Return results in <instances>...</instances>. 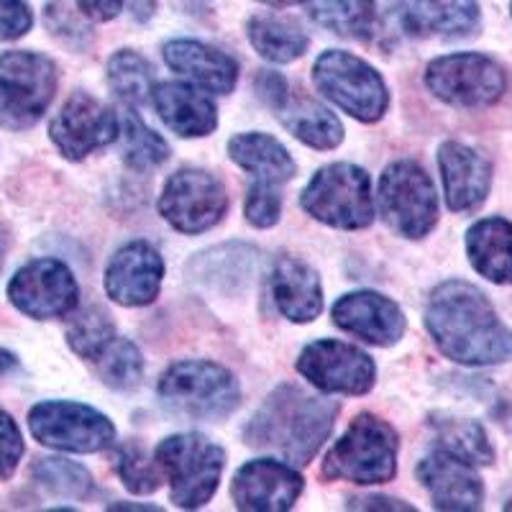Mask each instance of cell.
I'll return each instance as SVG.
<instances>
[{
    "label": "cell",
    "instance_id": "obj_1",
    "mask_svg": "<svg viewBox=\"0 0 512 512\" xmlns=\"http://www.w3.org/2000/svg\"><path fill=\"white\" fill-rule=\"evenodd\" d=\"M425 328L446 359L464 367H497L512 361V331L479 287L443 282L428 297Z\"/></svg>",
    "mask_w": 512,
    "mask_h": 512
},
{
    "label": "cell",
    "instance_id": "obj_2",
    "mask_svg": "<svg viewBox=\"0 0 512 512\" xmlns=\"http://www.w3.org/2000/svg\"><path fill=\"white\" fill-rule=\"evenodd\" d=\"M336 415L338 402L285 384L256 410L246 425L244 438L249 446L274 451L292 466L310 464L318 448L331 436Z\"/></svg>",
    "mask_w": 512,
    "mask_h": 512
},
{
    "label": "cell",
    "instance_id": "obj_3",
    "mask_svg": "<svg viewBox=\"0 0 512 512\" xmlns=\"http://www.w3.org/2000/svg\"><path fill=\"white\" fill-rule=\"evenodd\" d=\"M159 400L190 420H221L239 408V382L216 361H177L159 379Z\"/></svg>",
    "mask_w": 512,
    "mask_h": 512
},
{
    "label": "cell",
    "instance_id": "obj_4",
    "mask_svg": "<svg viewBox=\"0 0 512 512\" xmlns=\"http://www.w3.org/2000/svg\"><path fill=\"white\" fill-rule=\"evenodd\" d=\"M397 433L390 423L364 413L356 415L346 433L323 461V477L354 484H384L397 472Z\"/></svg>",
    "mask_w": 512,
    "mask_h": 512
},
{
    "label": "cell",
    "instance_id": "obj_5",
    "mask_svg": "<svg viewBox=\"0 0 512 512\" xmlns=\"http://www.w3.org/2000/svg\"><path fill=\"white\" fill-rule=\"evenodd\" d=\"M300 205L315 221L344 231H359L374 221V200L369 175L349 162L318 169L305 185Z\"/></svg>",
    "mask_w": 512,
    "mask_h": 512
},
{
    "label": "cell",
    "instance_id": "obj_6",
    "mask_svg": "<svg viewBox=\"0 0 512 512\" xmlns=\"http://www.w3.org/2000/svg\"><path fill=\"white\" fill-rule=\"evenodd\" d=\"M157 464L172 482V502L185 510H195L216 495L226 466V451L198 433H180L159 443Z\"/></svg>",
    "mask_w": 512,
    "mask_h": 512
},
{
    "label": "cell",
    "instance_id": "obj_7",
    "mask_svg": "<svg viewBox=\"0 0 512 512\" xmlns=\"http://www.w3.org/2000/svg\"><path fill=\"white\" fill-rule=\"evenodd\" d=\"M313 82L323 98L364 123L379 121L390 105L382 75L372 64L349 52L331 49L320 54L313 67Z\"/></svg>",
    "mask_w": 512,
    "mask_h": 512
},
{
    "label": "cell",
    "instance_id": "obj_8",
    "mask_svg": "<svg viewBox=\"0 0 512 512\" xmlns=\"http://www.w3.org/2000/svg\"><path fill=\"white\" fill-rule=\"evenodd\" d=\"M379 210L405 239H423L438 223V195L433 180L413 159H400L379 180Z\"/></svg>",
    "mask_w": 512,
    "mask_h": 512
},
{
    "label": "cell",
    "instance_id": "obj_9",
    "mask_svg": "<svg viewBox=\"0 0 512 512\" xmlns=\"http://www.w3.org/2000/svg\"><path fill=\"white\" fill-rule=\"evenodd\" d=\"M29 428L41 446L70 454H98L116 446V425L82 402H39L29 413Z\"/></svg>",
    "mask_w": 512,
    "mask_h": 512
},
{
    "label": "cell",
    "instance_id": "obj_10",
    "mask_svg": "<svg viewBox=\"0 0 512 512\" xmlns=\"http://www.w3.org/2000/svg\"><path fill=\"white\" fill-rule=\"evenodd\" d=\"M425 85L454 108H489L505 95V70L492 57L459 52L438 57L425 70Z\"/></svg>",
    "mask_w": 512,
    "mask_h": 512
},
{
    "label": "cell",
    "instance_id": "obj_11",
    "mask_svg": "<svg viewBox=\"0 0 512 512\" xmlns=\"http://www.w3.org/2000/svg\"><path fill=\"white\" fill-rule=\"evenodd\" d=\"M228 210L223 182L205 169H180L169 177L159 198V213L180 233L195 236L218 226Z\"/></svg>",
    "mask_w": 512,
    "mask_h": 512
},
{
    "label": "cell",
    "instance_id": "obj_12",
    "mask_svg": "<svg viewBox=\"0 0 512 512\" xmlns=\"http://www.w3.org/2000/svg\"><path fill=\"white\" fill-rule=\"evenodd\" d=\"M75 274L59 259H34L24 264L8 282V300L13 308L34 320H52L70 315L77 305Z\"/></svg>",
    "mask_w": 512,
    "mask_h": 512
},
{
    "label": "cell",
    "instance_id": "obj_13",
    "mask_svg": "<svg viewBox=\"0 0 512 512\" xmlns=\"http://www.w3.org/2000/svg\"><path fill=\"white\" fill-rule=\"evenodd\" d=\"M297 372L328 395H367L377 367L372 356L344 341H315L297 359Z\"/></svg>",
    "mask_w": 512,
    "mask_h": 512
},
{
    "label": "cell",
    "instance_id": "obj_14",
    "mask_svg": "<svg viewBox=\"0 0 512 512\" xmlns=\"http://www.w3.org/2000/svg\"><path fill=\"white\" fill-rule=\"evenodd\" d=\"M49 136L64 159L77 162L118 139V118L108 105L80 90L59 108Z\"/></svg>",
    "mask_w": 512,
    "mask_h": 512
},
{
    "label": "cell",
    "instance_id": "obj_15",
    "mask_svg": "<svg viewBox=\"0 0 512 512\" xmlns=\"http://www.w3.org/2000/svg\"><path fill=\"white\" fill-rule=\"evenodd\" d=\"M303 477L287 461L256 459L233 477L231 495L236 507L251 512H285L303 495Z\"/></svg>",
    "mask_w": 512,
    "mask_h": 512
},
{
    "label": "cell",
    "instance_id": "obj_16",
    "mask_svg": "<svg viewBox=\"0 0 512 512\" xmlns=\"http://www.w3.org/2000/svg\"><path fill=\"white\" fill-rule=\"evenodd\" d=\"M162 280V254L149 241H131L121 246L105 269V290L118 305L126 308L154 303Z\"/></svg>",
    "mask_w": 512,
    "mask_h": 512
},
{
    "label": "cell",
    "instance_id": "obj_17",
    "mask_svg": "<svg viewBox=\"0 0 512 512\" xmlns=\"http://www.w3.org/2000/svg\"><path fill=\"white\" fill-rule=\"evenodd\" d=\"M418 479L438 510L469 512L479 510L484 502V484L474 472V464L448 454L443 448L420 461Z\"/></svg>",
    "mask_w": 512,
    "mask_h": 512
},
{
    "label": "cell",
    "instance_id": "obj_18",
    "mask_svg": "<svg viewBox=\"0 0 512 512\" xmlns=\"http://www.w3.org/2000/svg\"><path fill=\"white\" fill-rule=\"evenodd\" d=\"M333 323L351 336L374 346H395L405 333V313L390 297L361 290L344 295L333 305Z\"/></svg>",
    "mask_w": 512,
    "mask_h": 512
},
{
    "label": "cell",
    "instance_id": "obj_19",
    "mask_svg": "<svg viewBox=\"0 0 512 512\" xmlns=\"http://www.w3.org/2000/svg\"><path fill=\"white\" fill-rule=\"evenodd\" d=\"M438 167L446 205L454 213L477 210L487 200L492 187V164L477 149L461 141H446L438 149Z\"/></svg>",
    "mask_w": 512,
    "mask_h": 512
},
{
    "label": "cell",
    "instance_id": "obj_20",
    "mask_svg": "<svg viewBox=\"0 0 512 512\" xmlns=\"http://www.w3.org/2000/svg\"><path fill=\"white\" fill-rule=\"evenodd\" d=\"M164 62L169 70L185 77L195 88L213 95H228L239 80V64L221 49L192 39H175L164 44Z\"/></svg>",
    "mask_w": 512,
    "mask_h": 512
},
{
    "label": "cell",
    "instance_id": "obj_21",
    "mask_svg": "<svg viewBox=\"0 0 512 512\" xmlns=\"http://www.w3.org/2000/svg\"><path fill=\"white\" fill-rule=\"evenodd\" d=\"M397 18L410 36L464 39L477 34L482 13L477 0H397Z\"/></svg>",
    "mask_w": 512,
    "mask_h": 512
},
{
    "label": "cell",
    "instance_id": "obj_22",
    "mask_svg": "<svg viewBox=\"0 0 512 512\" xmlns=\"http://www.w3.org/2000/svg\"><path fill=\"white\" fill-rule=\"evenodd\" d=\"M152 103L159 118L167 123L175 134L192 139V136H208L218 126V111L213 100L195 85L185 82H159L152 88Z\"/></svg>",
    "mask_w": 512,
    "mask_h": 512
},
{
    "label": "cell",
    "instance_id": "obj_23",
    "mask_svg": "<svg viewBox=\"0 0 512 512\" xmlns=\"http://www.w3.org/2000/svg\"><path fill=\"white\" fill-rule=\"evenodd\" d=\"M274 305L292 323H310L323 310V287L315 269L295 259V256H282L280 262L274 264L272 277Z\"/></svg>",
    "mask_w": 512,
    "mask_h": 512
},
{
    "label": "cell",
    "instance_id": "obj_24",
    "mask_svg": "<svg viewBox=\"0 0 512 512\" xmlns=\"http://www.w3.org/2000/svg\"><path fill=\"white\" fill-rule=\"evenodd\" d=\"M0 72L18 90L31 121H39L57 90V67L49 57L36 52L0 54Z\"/></svg>",
    "mask_w": 512,
    "mask_h": 512
},
{
    "label": "cell",
    "instance_id": "obj_25",
    "mask_svg": "<svg viewBox=\"0 0 512 512\" xmlns=\"http://www.w3.org/2000/svg\"><path fill=\"white\" fill-rule=\"evenodd\" d=\"M466 254L484 280L512 285V223L484 218L466 231Z\"/></svg>",
    "mask_w": 512,
    "mask_h": 512
},
{
    "label": "cell",
    "instance_id": "obj_26",
    "mask_svg": "<svg viewBox=\"0 0 512 512\" xmlns=\"http://www.w3.org/2000/svg\"><path fill=\"white\" fill-rule=\"evenodd\" d=\"M228 157L259 182L282 185L295 175V162L285 146L269 134H239L228 141Z\"/></svg>",
    "mask_w": 512,
    "mask_h": 512
},
{
    "label": "cell",
    "instance_id": "obj_27",
    "mask_svg": "<svg viewBox=\"0 0 512 512\" xmlns=\"http://www.w3.org/2000/svg\"><path fill=\"white\" fill-rule=\"evenodd\" d=\"M282 126L297 141L313 146V149H336L344 141V126L328 108L310 98L290 100L280 108Z\"/></svg>",
    "mask_w": 512,
    "mask_h": 512
},
{
    "label": "cell",
    "instance_id": "obj_28",
    "mask_svg": "<svg viewBox=\"0 0 512 512\" xmlns=\"http://www.w3.org/2000/svg\"><path fill=\"white\" fill-rule=\"evenodd\" d=\"M249 41L264 59L277 64L295 62L310 47V39L295 21L282 16H254L249 21Z\"/></svg>",
    "mask_w": 512,
    "mask_h": 512
},
{
    "label": "cell",
    "instance_id": "obj_29",
    "mask_svg": "<svg viewBox=\"0 0 512 512\" xmlns=\"http://www.w3.org/2000/svg\"><path fill=\"white\" fill-rule=\"evenodd\" d=\"M315 24L346 39H367L377 24V0H308Z\"/></svg>",
    "mask_w": 512,
    "mask_h": 512
},
{
    "label": "cell",
    "instance_id": "obj_30",
    "mask_svg": "<svg viewBox=\"0 0 512 512\" xmlns=\"http://www.w3.org/2000/svg\"><path fill=\"white\" fill-rule=\"evenodd\" d=\"M438 446L448 454L459 456L474 466H489L495 461V448L489 443L487 431L477 420L456 418V415H438L431 420Z\"/></svg>",
    "mask_w": 512,
    "mask_h": 512
},
{
    "label": "cell",
    "instance_id": "obj_31",
    "mask_svg": "<svg viewBox=\"0 0 512 512\" xmlns=\"http://www.w3.org/2000/svg\"><path fill=\"white\" fill-rule=\"evenodd\" d=\"M31 477L49 495L67 497V500H88L93 492V477L88 469L59 456L36 459V464L31 466Z\"/></svg>",
    "mask_w": 512,
    "mask_h": 512
},
{
    "label": "cell",
    "instance_id": "obj_32",
    "mask_svg": "<svg viewBox=\"0 0 512 512\" xmlns=\"http://www.w3.org/2000/svg\"><path fill=\"white\" fill-rule=\"evenodd\" d=\"M108 85L126 105H141L154 88L152 64L131 49H121L108 59Z\"/></svg>",
    "mask_w": 512,
    "mask_h": 512
},
{
    "label": "cell",
    "instance_id": "obj_33",
    "mask_svg": "<svg viewBox=\"0 0 512 512\" xmlns=\"http://www.w3.org/2000/svg\"><path fill=\"white\" fill-rule=\"evenodd\" d=\"M121 154L123 162L131 169H154L169 159V146L167 141L159 134H154L152 128L146 126L134 111H128L126 121H123L121 134Z\"/></svg>",
    "mask_w": 512,
    "mask_h": 512
},
{
    "label": "cell",
    "instance_id": "obj_34",
    "mask_svg": "<svg viewBox=\"0 0 512 512\" xmlns=\"http://www.w3.org/2000/svg\"><path fill=\"white\" fill-rule=\"evenodd\" d=\"M113 341H116V326H113L105 310L85 308L72 315L70 326H67V344L77 356L98 361L100 354Z\"/></svg>",
    "mask_w": 512,
    "mask_h": 512
},
{
    "label": "cell",
    "instance_id": "obj_35",
    "mask_svg": "<svg viewBox=\"0 0 512 512\" xmlns=\"http://www.w3.org/2000/svg\"><path fill=\"white\" fill-rule=\"evenodd\" d=\"M98 372L108 387L113 390H134L144 374V359L141 351L131 341H113L100 354Z\"/></svg>",
    "mask_w": 512,
    "mask_h": 512
},
{
    "label": "cell",
    "instance_id": "obj_36",
    "mask_svg": "<svg viewBox=\"0 0 512 512\" xmlns=\"http://www.w3.org/2000/svg\"><path fill=\"white\" fill-rule=\"evenodd\" d=\"M116 472L121 482L126 484L128 492L134 495H152L162 484V474L157 469V461L144 454L141 446H121L116 456Z\"/></svg>",
    "mask_w": 512,
    "mask_h": 512
},
{
    "label": "cell",
    "instance_id": "obj_37",
    "mask_svg": "<svg viewBox=\"0 0 512 512\" xmlns=\"http://www.w3.org/2000/svg\"><path fill=\"white\" fill-rule=\"evenodd\" d=\"M246 221L254 228H269L280 221L282 216V198L280 192L274 190V185L269 182H259L249 187V195H246L244 205Z\"/></svg>",
    "mask_w": 512,
    "mask_h": 512
},
{
    "label": "cell",
    "instance_id": "obj_38",
    "mask_svg": "<svg viewBox=\"0 0 512 512\" xmlns=\"http://www.w3.org/2000/svg\"><path fill=\"white\" fill-rule=\"evenodd\" d=\"M21 456H24V438L16 420L6 410H0V479L13 477Z\"/></svg>",
    "mask_w": 512,
    "mask_h": 512
},
{
    "label": "cell",
    "instance_id": "obj_39",
    "mask_svg": "<svg viewBox=\"0 0 512 512\" xmlns=\"http://www.w3.org/2000/svg\"><path fill=\"white\" fill-rule=\"evenodd\" d=\"M34 26V13L26 0H0V39L13 41L26 36Z\"/></svg>",
    "mask_w": 512,
    "mask_h": 512
},
{
    "label": "cell",
    "instance_id": "obj_40",
    "mask_svg": "<svg viewBox=\"0 0 512 512\" xmlns=\"http://www.w3.org/2000/svg\"><path fill=\"white\" fill-rule=\"evenodd\" d=\"M0 123L3 126H16L24 128L31 126V118L24 108V100L18 95V90L13 88L11 82L6 80V75H0Z\"/></svg>",
    "mask_w": 512,
    "mask_h": 512
},
{
    "label": "cell",
    "instance_id": "obj_41",
    "mask_svg": "<svg viewBox=\"0 0 512 512\" xmlns=\"http://www.w3.org/2000/svg\"><path fill=\"white\" fill-rule=\"evenodd\" d=\"M254 85H256V93H259V98H262L264 103L272 105V108H277V111H280L282 105L287 103V98H290V95H287L285 77L277 75V72H272V70L259 72L254 80Z\"/></svg>",
    "mask_w": 512,
    "mask_h": 512
},
{
    "label": "cell",
    "instance_id": "obj_42",
    "mask_svg": "<svg viewBox=\"0 0 512 512\" xmlns=\"http://www.w3.org/2000/svg\"><path fill=\"white\" fill-rule=\"evenodd\" d=\"M77 8H80L90 21H111L121 13L123 0H77Z\"/></svg>",
    "mask_w": 512,
    "mask_h": 512
},
{
    "label": "cell",
    "instance_id": "obj_43",
    "mask_svg": "<svg viewBox=\"0 0 512 512\" xmlns=\"http://www.w3.org/2000/svg\"><path fill=\"white\" fill-rule=\"evenodd\" d=\"M351 510H413V505H405L400 500H390V497H364V500L351 502Z\"/></svg>",
    "mask_w": 512,
    "mask_h": 512
},
{
    "label": "cell",
    "instance_id": "obj_44",
    "mask_svg": "<svg viewBox=\"0 0 512 512\" xmlns=\"http://www.w3.org/2000/svg\"><path fill=\"white\" fill-rule=\"evenodd\" d=\"M131 3V11H134L136 21H146V18L154 16V8H157V0H128Z\"/></svg>",
    "mask_w": 512,
    "mask_h": 512
},
{
    "label": "cell",
    "instance_id": "obj_45",
    "mask_svg": "<svg viewBox=\"0 0 512 512\" xmlns=\"http://www.w3.org/2000/svg\"><path fill=\"white\" fill-rule=\"evenodd\" d=\"M16 367V354L0 346V374H6L8 369Z\"/></svg>",
    "mask_w": 512,
    "mask_h": 512
},
{
    "label": "cell",
    "instance_id": "obj_46",
    "mask_svg": "<svg viewBox=\"0 0 512 512\" xmlns=\"http://www.w3.org/2000/svg\"><path fill=\"white\" fill-rule=\"evenodd\" d=\"M259 3H267V6H292V3H300V0H259Z\"/></svg>",
    "mask_w": 512,
    "mask_h": 512
},
{
    "label": "cell",
    "instance_id": "obj_47",
    "mask_svg": "<svg viewBox=\"0 0 512 512\" xmlns=\"http://www.w3.org/2000/svg\"><path fill=\"white\" fill-rule=\"evenodd\" d=\"M0 269H3V246H0Z\"/></svg>",
    "mask_w": 512,
    "mask_h": 512
},
{
    "label": "cell",
    "instance_id": "obj_48",
    "mask_svg": "<svg viewBox=\"0 0 512 512\" xmlns=\"http://www.w3.org/2000/svg\"><path fill=\"white\" fill-rule=\"evenodd\" d=\"M505 510H512V500H510V502H507V505H505Z\"/></svg>",
    "mask_w": 512,
    "mask_h": 512
},
{
    "label": "cell",
    "instance_id": "obj_49",
    "mask_svg": "<svg viewBox=\"0 0 512 512\" xmlns=\"http://www.w3.org/2000/svg\"><path fill=\"white\" fill-rule=\"evenodd\" d=\"M510 13H512V6H510Z\"/></svg>",
    "mask_w": 512,
    "mask_h": 512
}]
</instances>
